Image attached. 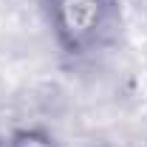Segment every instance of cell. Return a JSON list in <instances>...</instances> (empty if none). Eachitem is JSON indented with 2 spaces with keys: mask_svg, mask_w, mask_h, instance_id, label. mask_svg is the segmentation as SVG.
<instances>
[{
  "mask_svg": "<svg viewBox=\"0 0 147 147\" xmlns=\"http://www.w3.org/2000/svg\"><path fill=\"white\" fill-rule=\"evenodd\" d=\"M6 144V133H3V127H0V147Z\"/></svg>",
  "mask_w": 147,
  "mask_h": 147,
  "instance_id": "277c9868",
  "label": "cell"
},
{
  "mask_svg": "<svg viewBox=\"0 0 147 147\" xmlns=\"http://www.w3.org/2000/svg\"><path fill=\"white\" fill-rule=\"evenodd\" d=\"M3 147H62V142L48 127L23 125V127H14L11 133H6V144Z\"/></svg>",
  "mask_w": 147,
  "mask_h": 147,
  "instance_id": "7a4b0ae2",
  "label": "cell"
},
{
  "mask_svg": "<svg viewBox=\"0 0 147 147\" xmlns=\"http://www.w3.org/2000/svg\"><path fill=\"white\" fill-rule=\"evenodd\" d=\"M54 45L68 59L105 51L122 28V0H45Z\"/></svg>",
  "mask_w": 147,
  "mask_h": 147,
  "instance_id": "6da1fadb",
  "label": "cell"
},
{
  "mask_svg": "<svg viewBox=\"0 0 147 147\" xmlns=\"http://www.w3.org/2000/svg\"><path fill=\"white\" fill-rule=\"evenodd\" d=\"M40 3H45V0H40Z\"/></svg>",
  "mask_w": 147,
  "mask_h": 147,
  "instance_id": "5b68a950",
  "label": "cell"
},
{
  "mask_svg": "<svg viewBox=\"0 0 147 147\" xmlns=\"http://www.w3.org/2000/svg\"><path fill=\"white\" fill-rule=\"evenodd\" d=\"M88 147H116V144H105V142H96V144H88Z\"/></svg>",
  "mask_w": 147,
  "mask_h": 147,
  "instance_id": "3957f363",
  "label": "cell"
}]
</instances>
